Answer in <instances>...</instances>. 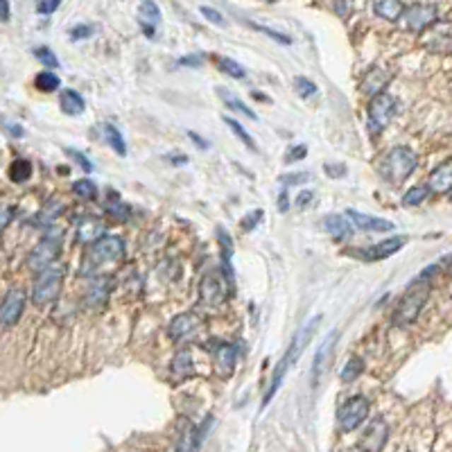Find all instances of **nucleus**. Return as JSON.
Masks as SVG:
<instances>
[{"label": "nucleus", "mask_w": 452, "mask_h": 452, "mask_svg": "<svg viewBox=\"0 0 452 452\" xmlns=\"http://www.w3.org/2000/svg\"><path fill=\"white\" fill-rule=\"evenodd\" d=\"M319 323H321V315H315L310 321H306L303 326H301V328L296 330L292 344H289V349L285 351L283 360L278 362V366H276V371H274V376H272V385H270L267 393H265V400H262L265 407H267L270 400L276 396V391L281 389L283 380H285V376H287V371L296 364V360L301 357V353H303V349H306V344L312 340V335L317 332V326H319Z\"/></svg>", "instance_id": "nucleus-1"}, {"label": "nucleus", "mask_w": 452, "mask_h": 452, "mask_svg": "<svg viewBox=\"0 0 452 452\" xmlns=\"http://www.w3.org/2000/svg\"><path fill=\"white\" fill-rule=\"evenodd\" d=\"M432 272H434V267L425 270V274L416 278V281L407 287V292H405L396 312H393V323H396V326H412V323L419 319L425 301H427V296H430Z\"/></svg>", "instance_id": "nucleus-2"}, {"label": "nucleus", "mask_w": 452, "mask_h": 452, "mask_svg": "<svg viewBox=\"0 0 452 452\" xmlns=\"http://www.w3.org/2000/svg\"><path fill=\"white\" fill-rule=\"evenodd\" d=\"M419 166V156L410 147H393L380 158V177L391 185H400L405 179L412 177V172Z\"/></svg>", "instance_id": "nucleus-3"}, {"label": "nucleus", "mask_w": 452, "mask_h": 452, "mask_svg": "<svg viewBox=\"0 0 452 452\" xmlns=\"http://www.w3.org/2000/svg\"><path fill=\"white\" fill-rule=\"evenodd\" d=\"M64 276H66L64 265H52V267L43 270L37 276V283H34V287H32L34 306L45 308V306H50L52 301H57V296H59V292H62Z\"/></svg>", "instance_id": "nucleus-4"}, {"label": "nucleus", "mask_w": 452, "mask_h": 452, "mask_svg": "<svg viewBox=\"0 0 452 452\" xmlns=\"http://www.w3.org/2000/svg\"><path fill=\"white\" fill-rule=\"evenodd\" d=\"M122 256H124V240L120 236H104L88 247V253L84 258V270H88V265L93 270L100 267V265H113Z\"/></svg>", "instance_id": "nucleus-5"}, {"label": "nucleus", "mask_w": 452, "mask_h": 452, "mask_svg": "<svg viewBox=\"0 0 452 452\" xmlns=\"http://www.w3.org/2000/svg\"><path fill=\"white\" fill-rule=\"evenodd\" d=\"M393 113H396V100L389 93L373 98L369 102V115H366V127L371 136H378L385 132V127L391 122Z\"/></svg>", "instance_id": "nucleus-6"}, {"label": "nucleus", "mask_w": 452, "mask_h": 452, "mask_svg": "<svg viewBox=\"0 0 452 452\" xmlns=\"http://www.w3.org/2000/svg\"><path fill=\"white\" fill-rule=\"evenodd\" d=\"M62 231H54V233H48L41 242H39V247L34 249L30 253V258H28V267L32 272H43V270H48L54 265L57 256H59V251H62Z\"/></svg>", "instance_id": "nucleus-7"}, {"label": "nucleus", "mask_w": 452, "mask_h": 452, "mask_svg": "<svg viewBox=\"0 0 452 452\" xmlns=\"http://www.w3.org/2000/svg\"><path fill=\"white\" fill-rule=\"evenodd\" d=\"M369 410H371V405L364 396H353L346 400L340 412H337V423L344 432H353L357 430L366 419H369Z\"/></svg>", "instance_id": "nucleus-8"}, {"label": "nucleus", "mask_w": 452, "mask_h": 452, "mask_svg": "<svg viewBox=\"0 0 452 452\" xmlns=\"http://www.w3.org/2000/svg\"><path fill=\"white\" fill-rule=\"evenodd\" d=\"M337 340H340V330H332L326 340H323V344L319 346V351L315 353V362H312V385H319L321 378L328 373V369L332 364V355H335V349H337Z\"/></svg>", "instance_id": "nucleus-9"}, {"label": "nucleus", "mask_w": 452, "mask_h": 452, "mask_svg": "<svg viewBox=\"0 0 452 452\" xmlns=\"http://www.w3.org/2000/svg\"><path fill=\"white\" fill-rule=\"evenodd\" d=\"M25 310V292L18 287H11L3 299V308H0V323L5 328H14L18 319L23 317Z\"/></svg>", "instance_id": "nucleus-10"}, {"label": "nucleus", "mask_w": 452, "mask_h": 452, "mask_svg": "<svg viewBox=\"0 0 452 452\" xmlns=\"http://www.w3.org/2000/svg\"><path fill=\"white\" fill-rule=\"evenodd\" d=\"M228 292L231 289L222 285L217 274H206L199 283V303L204 308H217L228 299Z\"/></svg>", "instance_id": "nucleus-11"}, {"label": "nucleus", "mask_w": 452, "mask_h": 452, "mask_svg": "<svg viewBox=\"0 0 452 452\" xmlns=\"http://www.w3.org/2000/svg\"><path fill=\"white\" fill-rule=\"evenodd\" d=\"M434 21H436V7L434 5L416 3V5L405 7L402 23H405V28L412 30V32H423L425 28H430Z\"/></svg>", "instance_id": "nucleus-12"}, {"label": "nucleus", "mask_w": 452, "mask_h": 452, "mask_svg": "<svg viewBox=\"0 0 452 452\" xmlns=\"http://www.w3.org/2000/svg\"><path fill=\"white\" fill-rule=\"evenodd\" d=\"M199 326H202L199 315H195V312H183V315H179L170 321L168 335H170V340H175V342H185L188 337H192L197 330H199Z\"/></svg>", "instance_id": "nucleus-13"}, {"label": "nucleus", "mask_w": 452, "mask_h": 452, "mask_svg": "<svg viewBox=\"0 0 452 452\" xmlns=\"http://www.w3.org/2000/svg\"><path fill=\"white\" fill-rule=\"evenodd\" d=\"M387 436H389L387 423L382 421V419H373V421L366 425V430H364L362 439H360L362 452H380L382 448H385V444H387Z\"/></svg>", "instance_id": "nucleus-14"}, {"label": "nucleus", "mask_w": 452, "mask_h": 452, "mask_svg": "<svg viewBox=\"0 0 452 452\" xmlns=\"http://www.w3.org/2000/svg\"><path fill=\"white\" fill-rule=\"evenodd\" d=\"M213 357H215V369L222 378H228L236 371L238 364V346L226 344V342H217L211 346Z\"/></svg>", "instance_id": "nucleus-15"}, {"label": "nucleus", "mask_w": 452, "mask_h": 452, "mask_svg": "<svg viewBox=\"0 0 452 452\" xmlns=\"http://www.w3.org/2000/svg\"><path fill=\"white\" fill-rule=\"evenodd\" d=\"M405 242H407V238H405V236L387 238V240L378 242V245L369 247L366 251H360V253H362V258H366V260H385V258L393 256V253H398L405 247Z\"/></svg>", "instance_id": "nucleus-16"}, {"label": "nucleus", "mask_w": 452, "mask_h": 452, "mask_svg": "<svg viewBox=\"0 0 452 452\" xmlns=\"http://www.w3.org/2000/svg\"><path fill=\"white\" fill-rule=\"evenodd\" d=\"M389 82H391V73L389 71H382V68H371V71L362 79V93L373 100V98H378V95L385 93Z\"/></svg>", "instance_id": "nucleus-17"}, {"label": "nucleus", "mask_w": 452, "mask_h": 452, "mask_svg": "<svg viewBox=\"0 0 452 452\" xmlns=\"http://www.w3.org/2000/svg\"><path fill=\"white\" fill-rule=\"evenodd\" d=\"M346 215H349V219L357 228L369 231V233H385V231H393V224L387 222V219H382V217H373V215H366V213H360V211H353V208Z\"/></svg>", "instance_id": "nucleus-18"}, {"label": "nucleus", "mask_w": 452, "mask_h": 452, "mask_svg": "<svg viewBox=\"0 0 452 452\" xmlns=\"http://www.w3.org/2000/svg\"><path fill=\"white\" fill-rule=\"evenodd\" d=\"M427 185H430L432 195H448L452 190V158L444 161L441 166L432 170Z\"/></svg>", "instance_id": "nucleus-19"}, {"label": "nucleus", "mask_w": 452, "mask_h": 452, "mask_svg": "<svg viewBox=\"0 0 452 452\" xmlns=\"http://www.w3.org/2000/svg\"><path fill=\"white\" fill-rule=\"evenodd\" d=\"M195 376V364H192V355L190 351H179L175 355V360H172L170 364V378L175 380V382H183V380H188Z\"/></svg>", "instance_id": "nucleus-20"}, {"label": "nucleus", "mask_w": 452, "mask_h": 452, "mask_svg": "<svg viewBox=\"0 0 452 452\" xmlns=\"http://www.w3.org/2000/svg\"><path fill=\"white\" fill-rule=\"evenodd\" d=\"M100 238H104V226H102L100 219L84 217L82 222L77 224V240L79 242H88V245H93V242H98Z\"/></svg>", "instance_id": "nucleus-21"}, {"label": "nucleus", "mask_w": 452, "mask_h": 452, "mask_svg": "<svg viewBox=\"0 0 452 452\" xmlns=\"http://www.w3.org/2000/svg\"><path fill=\"white\" fill-rule=\"evenodd\" d=\"M321 226L328 231V233L332 238H337V240H344V238H349L351 236V219L349 217H344V215H326L321 219Z\"/></svg>", "instance_id": "nucleus-22"}, {"label": "nucleus", "mask_w": 452, "mask_h": 452, "mask_svg": "<svg viewBox=\"0 0 452 452\" xmlns=\"http://www.w3.org/2000/svg\"><path fill=\"white\" fill-rule=\"evenodd\" d=\"M59 107L66 115H82L86 104H84V98L79 95L77 91L73 88H64L62 95H59Z\"/></svg>", "instance_id": "nucleus-23"}, {"label": "nucleus", "mask_w": 452, "mask_h": 452, "mask_svg": "<svg viewBox=\"0 0 452 452\" xmlns=\"http://www.w3.org/2000/svg\"><path fill=\"white\" fill-rule=\"evenodd\" d=\"M138 11H141V28L143 32L147 34V37H154V25L161 21V9L156 3H149V0H145V3L138 7Z\"/></svg>", "instance_id": "nucleus-24"}, {"label": "nucleus", "mask_w": 452, "mask_h": 452, "mask_svg": "<svg viewBox=\"0 0 452 452\" xmlns=\"http://www.w3.org/2000/svg\"><path fill=\"white\" fill-rule=\"evenodd\" d=\"M373 11L385 21H398L405 14V5L398 0H378L373 3Z\"/></svg>", "instance_id": "nucleus-25"}, {"label": "nucleus", "mask_w": 452, "mask_h": 452, "mask_svg": "<svg viewBox=\"0 0 452 452\" xmlns=\"http://www.w3.org/2000/svg\"><path fill=\"white\" fill-rule=\"evenodd\" d=\"M217 95L222 98V102L226 104L228 109H233V111H238V113H242V115H247V118H249V120H253V122L258 120V113H256V111H251V109L247 107V104L242 102L238 95H233V93H228L226 88H217Z\"/></svg>", "instance_id": "nucleus-26"}, {"label": "nucleus", "mask_w": 452, "mask_h": 452, "mask_svg": "<svg viewBox=\"0 0 452 452\" xmlns=\"http://www.w3.org/2000/svg\"><path fill=\"white\" fill-rule=\"evenodd\" d=\"M102 132H104V138H107V143H109V147L113 149V152L118 156H127V143H124L122 134L118 132V127L107 122V124H102Z\"/></svg>", "instance_id": "nucleus-27"}, {"label": "nucleus", "mask_w": 452, "mask_h": 452, "mask_svg": "<svg viewBox=\"0 0 452 452\" xmlns=\"http://www.w3.org/2000/svg\"><path fill=\"white\" fill-rule=\"evenodd\" d=\"M32 177V163L28 158H16L9 166V179L14 183H25Z\"/></svg>", "instance_id": "nucleus-28"}, {"label": "nucleus", "mask_w": 452, "mask_h": 452, "mask_svg": "<svg viewBox=\"0 0 452 452\" xmlns=\"http://www.w3.org/2000/svg\"><path fill=\"white\" fill-rule=\"evenodd\" d=\"M34 86H37L41 93H54L57 88L62 86V79L57 73H50V71H41L37 77H34Z\"/></svg>", "instance_id": "nucleus-29"}, {"label": "nucleus", "mask_w": 452, "mask_h": 452, "mask_svg": "<svg viewBox=\"0 0 452 452\" xmlns=\"http://www.w3.org/2000/svg\"><path fill=\"white\" fill-rule=\"evenodd\" d=\"M432 195V190H430V185H427V183H421V185H414V188L412 190H407V192H405V197H402V204L405 206H421L425 199H427V197H430Z\"/></svg>", "instance_id": "nucleus-30"}, {"label": "nucleus", "mask_w": 452, "mask_h": 452, "mask_svg": "<svg viewBox=\"0 0 452 452\" xmlns=\"http://www.w3.org/2000/svg\"><path fill=\"white\" fill-rule=\"evenodd\" d=\"M217 68L228 77H236V79H245L247 77L245 66H240L236 59H228V57H217Z\"/></svg>", "instance_id": "nucleus-31"}, {"label": "nucleus", "mask_w": 452, "mask_h": 452, "mask_svg": "<svg viewBox=\"0 0 452 452\" xmlns=\"http://www.w3.org/2000/svg\"><path fill=\"white\" fill-rule=\"evenodd\" d=\"M73 192L79 197V199L91 202V199H95V197H98V185H95V181H91V179H79V181L73 183Z\"/></svg>", "instance_id": "nucleus-32"}, {"label": "nucleus", "mask_w": 452, "mask_h": 452, "mask_svg": "<svg viewBox=\"0 0 452 452\" xmlns=\"http://www.w3.org/2000/svg\"><path fill=\"white\" fill-rule=\"evenodd\" d=\"M224 122L231 127V132H233L242 143L247 145V149H251V152H258V147H256V143H253V138L249 136V132L245 129V127H242L238 120H233V118H224Z\"/></svg>", "instance_id": "nucleus-33"}, {"label": "nucleus", "mask_w": 452, "mask_h": 452, "mask_svg": "<svg viewBox=\"0 0 452 452\" xmlns=\"http://www.w3.org/2000/svg\"><path fill=\"white\" fill-rule=\"evenodd\" d=\"M362 369H364V364H362L360 357H351V360L346 362L344 369H342V380L344 382H355L357 378L362 376Z\"/></svg>", "instance_id": "nucleus-34"}, {"label": "nucleus", "mask_w": 452, "mask_h": 452, "mask_svg": "<svg viewBox=\"0 0 452 452\" xmlns=\"http://www.w3.org/2000/svg\"><path fill=\"white\" fill-rule=\"evenodd\" d=\"M294 91H296L303 100H308V98H315L319 88H317V84L312 82V79H308V77H294Z\"/></svg>", "instance_id": "nucleus-35"}, {"label": "nucleus", "mask_w": 452, "mask_h": 452, "mask_svg": "<svg viewBox=\"0 0 452 452\" xmlns=\"http://www.w3.org/2000/svg\"><path fill=\"white\" fill-rule=\"evenodd\" d=\"M64 211V206L62 204H57L54 206V202H50L48 206H45L43 208V211H41V219H39V222H34V224H39V226H45V224H52L54 222V219H57V215H59Z\"/></svg>", "instance_id": "nucleus-36"}, {"label": "nucleus", "mask_w": 452, "mask_h": 452, "mask_svg": "<svg viewBox=\"0 0 452 452\" xmlns=\"http://www.w3.org/2000/svg\"><path fill=\"white\" fill-rule=\"evenodd\" d=\"M199 11H202V16H204L208 23H213V25H217V28H226V18H224L222 14H219L217 9L208 7V5H202Z\"/></svg>", "instance_id": "nucleus-37"}, {"label": "nucleus", "mask_w": 452, "mask_h": 452, "mask_svg": "<svg viewBox=\"0 0 452 452\" xmlns=\"http://www.w3.org/2000/svg\"><path fill=\"white\" fill-rule=\"evenodd\" d=\"M34 57L48 68H59V59H57V54L50 48H37L34 50Z\"/></svg>", "instance_id": "nucleus-38"}, {"label": "nucleus", "mask_w": 452, "mask_h": 452, "mask_svg": "<svg viewBox=\"0 0 452 452\" xmlns=\"http://www.w3.org/2000/svg\"><path fill=\"white\" fill-rule=\"evenodd\" d=\"M64 152H66V156H71L73 161H77V166L82 168L84 172H93V163H91V158H88V156H84L82 152H79V149H71V147H66Z\"/></svg>", "instance_id": "nucleus-39"}, {"label": "nucleus", "mask_w": 452, "mask_h": 452, "mask_svg": "<svg viewBox=\"0 0 452 452\" xmlns=\"http://www.w3.org/2000/svg\"><path fill=\"white\" fill-rule=\"evenodd\" d=\"M107 213L115 219H127V215H129V208H127V204H122L120 199H113L111 204H107Z\"/></svg>", "instance_id": "nucleus-40"}, {"label": "nucleus", "mask_w": 452, "mask_h": 452, "mask_svg": "<svg viewBox=\"0 0 452 452\" xmlns=\"http://www.w3.org/2000/svg\"><path fill=\"white\" fill-rule=\"evenodd\" d=\"M258 32H262V34H267L270 39H274L276 43H281V45H292V39L289 37H285V34H281V32H276V30H270V28H262V25H253Z\"/></svg>", "instance_id": "nucleus-41"}, {"label": "nucleus", "mask_w": 452, "mask_h": 452, "mask_svg": "<svg viewBox=\"0 0 452 452\" xmlns=\"http://www.w3.org/2000/svg\"><path fill=\"white\" fill-rule=\"evenodd\" d=\"M93 32H95V28H93V25H77V28L71 30V39L73 41H82V39H88Z\"/></svg>", "instance_id": "nucleus-42"}, {"label": "nucleus", "mask_w": 452, "mask_h": 452, "mask_svg": "<svg viewBox=\"0 0 452 452\" xmlns=\"http://www.w3.org/2000/svg\"><path fill=\"white\" fill-rule=\"evenodd\" d=\"M310 172H299V175H287V177H281V181L285 183V185H299V183H306V181H310Z\"/></svg>", "instance_id": "nucleus-43"}, {"label": "nucleus", "mask_w": 452, "mask_h": 452, "mask_svg": "<svg viewBox=\"0 0 452 452\" xmlns=\"http://www.w3.org/2000/svg\"><path fill=\"white\" fill-rule=\"evenodd\" d=\"M260 217H262V211H256V213L247 215V219H245V222H242V228H245V231H251L253 226H258V224H260Z\"/></svg>", "instance_id": "nucleus-44"}, {"label": "nucleus", "mask_w": 452, "mask_h": 452, "mask_svg": "<svg viewBox=\"0 0 452 452\" xmlns=\"http://www.w3.org/2000/svg\"><path fill=\"white\" fill-rule=\"evenodd\" d=\"M59 9V0H48V3H39L37 11L39 14H52V11Z\"/></svg>", "instance_id": "nucleus-45"}, {"label": "nucleus", "mask_w": 452, "mask_h": 452, "mask_svg": "<svg viewBox=\"0 0 452 452\" xmlns=\"http://www.w3.org/2000/svg\"><path fill=\"white\" fill-rule=\"evenodd\" d=\"M308 154V147L306 145H296L292 152H287V163H292V161H301Z\"/></svg>", "instance_id": "nucleus-46"}, {"label": "nucleus", "mask_w": 452, "mask_h": 452, "mask_svg": "<svg viewBox=\"0 0 452 452\" xmlns=\"http://www.w3.org/2000/svg\"><path fill=\"white\" fill-rule=\"evenodd\" d=\"M188 136H190V141H192V143H197V147H202V149H208V147H211V143H208L206 138H202L197 132H188Z\"/></svg>", "instance_id": "nucleus-47"}, {"label": "nucleus", "mask_w": 452, "mask_h": 452, "mask_svg": "<svg viewBox=\"0 0 452 452\" xmlns=\"http://www.w3.org/2000/svg\"><path fill=\"white\" fill-rule=\"evenodd\" d=\"M202 57L195 54V57H185V59H179V66H202Z\"/></svg>", "instance_id": "nucleus-48"}, {"label": "nucleus", "mask_w": 452, "mask_h": 452, "mask_svg": "<svg viewBox=\"0 0 452 452\" xmlns=\"http://www.w3.org/2000/svg\"><path fill=\"white\" fill-rule=\"evenodd\" d=\"M312 197H315L312 192H301V195H299V208H306V204L312 202Z\"/></svg>", "instance_id": "nucleus-49"}, {"label": "nucleus", "mask_w": 452, "mask_h": 452, "mask_svg": "<svg viewBox=\"0 0 452 452\" xmlns=\"http://www.w3.org/2000/svg\"><path fill=\"white\" fill-rule=\"evenodd\" d=\"M11 215H14V208H11V206H7L5 211H3V228H7V226H9V222H11Z\"/></svg>", "instance_id": "nucleus-50"}, {"label": "nucleus", "mask_w": 452, "mask_h": 452, "mask_svg": "<svg viewBox=\"0 0 452 452\" xmlns=\"http://www.w3.org/2000/svg\"><path fill=\"white\" fill-rule=\"evenodd\" d=\"M7 129H9L11 134H14V136H18V138L25 136V132L21 129V124H7Z\"/></svg>", "instance_id": "nucleus-51"}, {"label": "nucleus", "mask_w": 452, "mask_h": 452, "mask_svg": "<svg viewBox=\"0 0 452 452\" xmlns=\"http://www.w3.org/2000/svg\"><path fill=\"white\" fill-rule=\"evenodd\" d=\"M326 170L330 172L332 177H337V175H346V168L342 166V168H332V166H326Z\"/></svg>", "instance_id": "nucleus-52"}, {"label": "nucleus", "mask_w": 452, "mask_h": 452, "mask_svg": "<svg viewBox=\"0 0 452 452\" xmlns=\"http://www.w3.org/2000/svg\"><path fill=\"white\" fill-rule=\"evenodd\" d=\"M0 9H3V21H9V3H0Z\"/></svg>", "instance_id": "nucleus-53"}, {"label": "nucleus", "mask_w": 452, "mask_h": 452, "mask_svg": "<svg viewBox=\"0 0 452 452\" xmlns=\"http://www.w3.org/2000/svg\"><path fill=\"white\" fill-rule=\"evenodd\" d=\"M172 161H177V166L188 163V156H172Z\"/></svg>", "instance_id": "nucleus-54"}]
</instances>
